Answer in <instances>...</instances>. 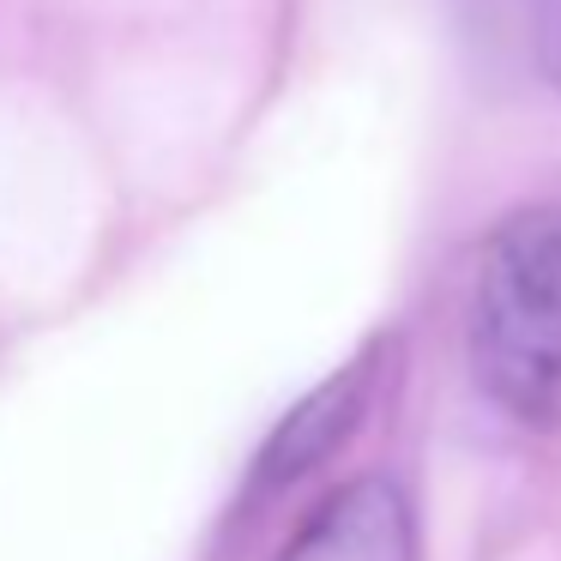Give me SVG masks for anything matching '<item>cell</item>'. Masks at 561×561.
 <instances>
[{
    "label": "cell",
    "instance_id": "obj_1",
    "mask_svg": "<svg viewBox=\"0 0 561 561\" xmlns=\"http://www.w3.org/2000/svg\"><path fill=\"white\" fill-rule=\"evenodd\" d=\"M477 387L525 428H561V206L507 218L471 290Z\"/></svg>",
    "mask_w": 561,
    "mask_h": 561
},
{
    "label": "cell",
    "instance_id": "obj_2",
    "mask_svg": "<svg viewBox=\"0 0 561 561\" xmlns=\"http://www.w3.org/2000/svg\"><path fill=\"white\" fill-rule=\"evenodd\" d=\"M278 561H416L411 501L392 477H356L290 537Z\"/></svg>",
    "mask_w": 561,
    "mask_h": 561
},
{
    "label": "cell",
    "instance_id": "obj_3",
    "mask_svg": "<svg viewBox=\"0 0 561 561\" xmlns=\"http://www.w3.org/2000/svg\"><path fill=\"white\" fill-rule=\"evenodd\" d=\"M356 399H363V375H339L332 387H320L314 399H302L290 416H284V428L272 435L266 459H260V483L278 489L290 483L296 471H308L314 459H327V447L344 435V423L356 416Z\"/></svg>",
    "mask_w": 561,
    "mask_h": 561
}]
</instances>
